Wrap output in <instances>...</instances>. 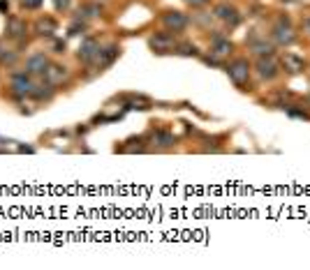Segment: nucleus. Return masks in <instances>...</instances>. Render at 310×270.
I'll return each instance as SVG.
<instances>
[{"label": "nucleus", "mask_w": 310, "mask_h": 270, "mask_svg": "<svg viewBox=\"0 0 310 270\" xmlns=\"http://www.w3.org/2000/svg\"><path fill=\"white\" fill-rule=\"evenodd\" d=\"M273 40H276V44H280V47L294 44L297 35H294V30L290 28V19H287V16H283V19L276 23V28H273Z\"/></svg>", "instance_id": "nucleus-1"}, {"label": "nucleus", "mask_w": 310, "mask_h": 270, "mask_svg": "<svg viewBox=\"0 0 310 270\" xmlns=\"http://www.w3.org/2000/svg\"><path fill=\"white\" fill-rule=\"evenodd\" d=\"M227 74H230V79L236 83V86H243V83L248 81V76H250V65H248V60H243V58L234 60L230 67H227Z\"/></svg>", "instance_id": "nucleus-2"}, {"label": "nucleus", "mask_w": 310, "mask_h": 270, "mask_svg": "<svg viewBox=\"0 0 310 270\" xmlns=\"http://www.w3.org/2000/svg\"><path fill=\"white\" fill-rule=\"evenodd\" d=\"M176 47V40L171 33H157L155 37H151V49L157 54H169Z\"/></svg>", "instance_id": "nucleus-3"}, {"label": "nucleus", "mask_w": 310, "mask_h": 270, "mask_svg": "<svg viewBox=\"0 0 310 270\" xmlns=\"http://www.w3.org/2000/svg\"><path fill=\"white\" fill-rule=\"evenodd\" d=\"M257 74H259V79H266V81L276 79L278 76V62L273 60L271 55L259 58V60H257Z\"/></svg>", "instance_id": "nucleus-4"}, {"label": "nucleus", "mask_w": 310, "mask_h": 270, "mask_svg": "<svg viewBox=\"0 0 310 270\" xmlns=\"http://www.w3.org/2000/svg\"><path fill=\"white\" fill-rule=\"evenodd\" d=\"M216 16H218V19H223L225 23H230V26H236V23L241 21L238 12H236L232 5H227V2H223V5L216 7Z\"/></svg>", "instance_id": "nucleus-5"}, {"label": "nucleus", "mask_w": 310, "mask_h": 270, "mask_svg": "<svg viewBox=\"0 0 310 270\" xmlns=\"http://www.w3.org/2000/svg\"><path fill=\"white\" fill-rule=\"evenodd\" d=\"M164 26L171 28V30H183V28L188 26V16L181 12H167L164 14Z\"/></svg>", "instance_id": "nucleus-6"}, {"label": "nucleus", "mask_w": 310, "mask_h": 270, "mask_svg": "<svg viewBox=\"0 0 310 270\" xmlns=\"http://www.w3.org/2000/svg\"><path fill=\"white\" fill-rule=\"evenodd\" d=\"M283 67L287 69L290 74H299V72H304L306 62H304V58H299V55H294V54H285L283 55Z\"/></svg>", "instance_id": "nucleus-7"}, {"label": "nucleus", "mask_w": 310, "mask_h": 270, "mask_svg": "<svg viewBox=\"0 0 310 270\" xmlns=\"http://www.w3.org/2000/svg\"><path fill=\"white\" fill-rule=\"evenodd\" d=\"M250 51L255 55H259V58H264V55H273V44L266 40H250Z\"/></svg>", "instance_id": "nucleus-8"}, {"label": "nucleus", "mask_w": 310, "mask_h": 270, "mask_svg": "<svg viewBox=\"0 0 310 270\" xmlns=\"http://www.w3.org/2000/svg\"><path fill=\"white\" fill-rule=\"evenodd\" d=\"M230 51H232V42L225 40V37H220V35L211 42V54L213 55H227Z\"/></svg>", "instance_id": "nucleus-9"}, {"label": "nucleus", "mask_w": 310, "mask_h": 270, "mask_svg": "<svg viewBox=\"0 0 310 270\" xmlns=\"http://www.w3.org/2000/svg\"><path fill=\"white\" fill-rule=\"evenodd\" d=\"M116 55H118V47H114V44H111V47H107L104 51H97V54H95V60L100 62V67H102V65L114 62Z\"/></svg>", "instance_id": "nucleus-10"}, {"label": "nucleus", "mask_w": 310, "mask_h": 270, "mask_svg": "<svg viewBox=\"0 0 310 270\" xmlns=\"http://www.w3.org/2000/svg\"><path fill=\"white\" fill-rule=\"evenodd\" d=\"M100 51V47H97V42L95 40H86L83 42V47L79 49V58H83V60H90V58H95V54Z\"/></svg>", "instance_id": "nucleus-11"}, {"label": "nucleus", "mask_w": 310, "mask_h": 270, "mask_svg": "<svg viewBox=\"0 0 310 270\" xmlns=\"http://www.w3.org/2000/svg\"><path fill=\"white\" fill-rule=\"evenodd\" d=\"M28 65H30V72H42V69H44V65H47V60H44V55H35V58L28 62Z\"/></svg>", "instance_id": "nucleus-12"}, {"label": "nucleus", "mask_w": 310, "mask_h": 270, "mask_svg": "<svg viewBox=\"0 0 310 270\" xmlns=\"http://www.w3.org/2000/svg\"><path fill=\"white\" fill-rule=\"evenodd\" d=\"M153 141H157V146H171L174 143V136H169V134H164V132H157V134L153 136Z\"/></svg>", "instance_id": "nucleus-13"}, {"label": "nucleus", "mask_w": 310, "mask_h": 270, "mask_svg": "<svg viewBox=\"0 0 310 270\" xmlns=\"http://www.w3.org/2000/svg\"><path fill=\"white\" fill-rule=\"evenodd\" d=\"M47 74H49V79H51V81H56V79H61V76H65V67H58V65H54V67L49 69Z\"/></svg>", "instance_id": "nucleus-14"}, {"label": "nucleus", "mask_w": 310, "mask_h": 270, "mask_svg": "<svg viewBox=\"0 0 310 270\" xmlns=\"http://www.w3.org/2000/svg\"><path fill=\"white\" fill-rule=\"evenodd\" d=\"M178 54L181 55H197V47L195 44H181V47H178Z\"/></svg>", "instance_id": "nucleus-15"}, {"label": "nucleus", "mask_w": 310, "mask_h": 270, "mask_svg": "<svg viewBox=\"0 0 310 270\" xmlns=\"http://www.w3.org/2000/svg\"><path fill=\"white\" fill-rule=\"evenodd\" d=\"M9 26H12V33H9V35H14V37L21 35V30H23V23H19V21H12Z\"/></svg>", "instance_id": "nucleus-16"}, {"label": "nucleus", "mask_w": 310, "mask_h": 270, "mask_svg": "<svg viewBox=\"0 0 310 270\" xmlns=\"http://www.w3.org/2000/svg\"><path fill=\"white\" fill-rule=\"evenodd\" d=\"M188 5H192V7H202V5H206L209 0H185Z\"/></svg>", "instance_id": "nucleus-17"}, {"label": "nucleus", "mask_w": 310, "mask_h": 270, "mask_svg": "<svg viewBox=\"0 0 310 270\" xmlns=\"http://www.w3.org/2000/svg\"><path fill=\"white\" fill-rule=\"evenodd\" d=\"M304 26H306V30L310 33V19H306V21H304Z\"/></svg>", "instance_id": "nucleus-18"}]
</instances>
